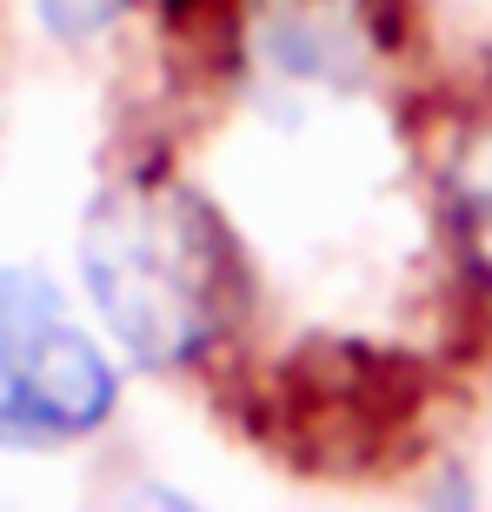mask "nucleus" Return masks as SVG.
Instances as JSON below:
<instances>
[{"label": "nucleus", "instance_id": "obj_5", "mask_svg": "<svg viewBox=\"0 0 492 512\" xmlns=\"http://www.w3.org/2000/svg\"><path fill=\"white\" fill-rule=\"evenodd\" d=\"M60 313V293L40 273L27 266H0V333H14V326H34V320H54Z\"/></svg>", "mask_w": 492, "mask_h": 512}, {"label": "nucleus", "instance_id": "obj_3", "mask_svg": "<svg viewBox=\"0 0 492 512\" xmlns=\"http://www.w3.org/2000/svg\"><path fill=\"white\" fill-rule=\"evenodd\" d=\"M453 213H459V240L479 260V273L492 280V147H479L466 160V173L453 180Z\"/></svg>", "mask_w": 492, "mask_h": 512}, {"label": "nucleus", "instance_id": "obj_2", "mask_svg": "<svg viewBox=\"0 0 492 512\" xmlns=\"http://www.w3.org/2000/svg\"><path fill=\"white\" fill-rule=\"evenodd\" d=\"M120 406V373L67 313L0 333V446L47 453L100 433Z\"/></svg>", "mask_w": 492, "mask_h": 512}, {"label": "nucleus", "instance_id": "obj_4", "mask_svg": "<svg viewBox=\"0 0 492 512\" xmlns=\"http://www.w3.org/2000/svg\"><path fill=\"white\" fill-rule=\"evenodd\" d=\"M127 7L133 0H34V14H40V27L54 40H100L114 20H127Z\"/></svg>", "mask_w": 492, "mask_h": 512}, {"label": "nucleus", "instance_id": "obj_1", "mask_svg": "<svg viewBox=\"0 0 492 512\" xmlns=\"http://www.w3.org/2000/svg\"><path fill=\"white\" fill-rule=\"evenodd\" d=\"M80 280L107 340L140 366L213 353L246 300L227 220L160 173H133L94 200L80 227Z\"/></svg>", "mask_w": 492, "mask_h": 512}]
</instances>
